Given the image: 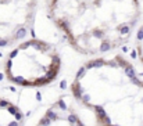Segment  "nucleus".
<instances>
[{
    "label": "nucleus",
    "instance_id": "obj_28",
    "mask_svg": "<svg viewBox=\"0 0 143 126\" xmlns=\"http://www.w3.org/2000/svg\"><path fill=\"white\" fill-rule=\"evenodd\" d=\"M131 57H132V58H136V57H138V54H136V51H135V50L131 53Z\"/></svg>",
    "mask_w": 143,
    "mask_h": 126
},
{
    "label": "nucleus",
    "instance_id": "obj_1",
    "mask_svg": "<svg viewBox=\"0 0 143 126\" xmlns=\"http://www.w3.org/2000/svg\"><path fill=\"white\" fill-rule=\"evenodd\" d=\"M71 90H72V94L75 96V98H78V100H81V98H82V96H83V89L81 87V85H78V80L72 85Z\"/></svg>",
    "mask_w": 143,
    "mask_h": 126
},
{
    "label": "nucleus",
    "instance_id": "obj_30",
    "mask_svg": "<svg viewBox=\"0 0 143 126\" xmlns=\"http://www.w3.org/2000/svg\"><path fill=\"white\" fill-rule=\"evenodd\" d=\"M3 78H4V76H3V74H0V80H3Z\"/></svg>",
    "mask_w": 143,
    "mask_h": 126
},
{
    "label": "nucleus",
    "instance_id": "obj_7",
    "mask_svg": "<svg viewBox=\"0 0 143 126\" xmlns=\"http://www.w3.org/2000/svg\"><path fill=\"white\" fill-rule=\"evenodd\" d=\"M124 72H125V75H127L128 78H134V76H136V72H135V68L132 67V65H128L124 68Z\"/></svg>",
    "mask_w": 143,
    "mask_h": 126
},
{
    "label": "nucleus",
    "instance_id": "obj_5",
    "mask_svg": "<svg viewBox=\"0 0 143 126\" xmlns=\"http://www.w3.org/2000/svg\"><path fill=\"white\" fill-rule=\"evenodd\" d=\"M8 79L15 82V83H18V85H22V86H31V82H26L22 76H10Z\"/></svg>",
    "mask_w": 143,
    "mask_h": 126
},
{
    "label": "nucleus",
    "instance_id": "obj_6",
    "mask_svg": "<svg viewBox=\"0 0 143 126\" xmlns=\"http://www.w3.org/2000/svg\"><path fill=\"white\" fill-rule=\"evenodd\" d=\"M93 108H94V111H96V115H97V118L100 119H103V118H106L107 115H106V111H104V108L101 107V105H93Z\"/></svg>",
    "mask_w": 143,
    "mask_h": 126
},
{
    "label": "nucleus",
    "instance_id": "obj_17",
    "mask_svg": "<svg viewBox=\"0 0 143 126\" xmlns=\"http://www.w3.org/2000/svg\"><path fill=\"white\" fill-rule=\"evenodd\" d=\"M57 107H59L60 110H63V111H65V110H67V104L64 103V100H63V98H60V100L57 101Z\"/></svg>",
    "mask_w": 143,
    "mask_h": 126
},
{
    "label": "nucleus",
    "instance_id": "obj_29",
    "mask_svg": "<svg viewBox=\"0 0 143 126\" xmlns=\"http://www.w3.org/2000/svg\"><path fill=\"white\" fill-rule=\"evenodd\" d=\"M36 100H38V101L42 100V97H40V93H36Z\"/></svg>",
    "mask_w": 143,
    "mask_h": 126
},
{
    "label": "nucleus",
    "instance_id": "obj_31",
    "mask_svg": "<svg viewBox=\"0 0 143 126\" xmlns=\"http://www.w3.org/2000/svg\"><path fill=\"white\" fill-rule=\"evenodd\" d=\"M111 126H118V125H111Z\"/></svg>",
    "mask_w": 143,
    "mask_h": 126
},
{
    "label": "nucleus",
    "instance_id": "obj_12",
    "mask_svg": "<svg viewBox=\"0 0 143 126\" xmlns=\"http://www.w3.org/2000/svg\"><path fill=\"white\" fill-rule=\"evenodd\" d=\"M78 119H79V118H78L75 114H70V115H68V117H67V121H68V123H71V125H75L77 122H78Z\"/></svg>",
    "mask_w": 143,
    "mask_h": 126
},
{
    "label": "nucleus",
    "instance_id": "obj_15",
    "mask_svg": "<svg viewBox=\"0 0 143 126\" xmlns=\"http://www.w3.org/2000/svg\"><path fill=\"white\" fill-rule=\"evenodd\" d=\"M81 101H82L85 105H90V94H83Z\"/></svg>",
    "mask_w": 143,
    "mask_h": 126
},
{
    "label": "nucleus",
    "instance_id": "obj_10",
    "mask_svg": "<svg viewBox=\"0 0 143 126\" xmlns=\"http://www.w3.org/2000/svg\"><path fill=\"white\" fill-rule=\"evenodd\" d=\"M46 117L52 119V122L59 119V115H57V112H54L53 110H47V111H46Z\"/></svg>",
    "mask_w": 143,
    "mask_h": 126
},
{
    "label": "nucleus",
    "instance_id": "obj_2",
    "mask_svg": "<svg viewBox=\"0 0 143 126\" xmlns=\"http://www.w3.org/2000/svg\"><path fill=\"white\" fill-rule=\"evenodd\" d=\"M50 82H52V80H50L49 78H47L46 75H45V76H40L39 79L31 82V86H46L47 83H50Z\"/></svg>",
    "mask_w": 143,
    "mask_h": 126
},
{
    "label": "nucleus",
    "instance_id": "obj_11",
    "mask_svg": "<svg viewBox=\"0 0 143 126\" xmlns=\"http://www.w3.org/2000/svg\"><path fill=\"white\" fill-rule=\"evenodd\" d=\"M50 123H52V119L47 118L46 115H45V117H43V118L39 121V125H38V126H49Z\"/></svg>",
    "mask_w": 143,
    "mask_h": 126
},
{
    "label": "nucleus",
    "instance_id": "obj_16",
    "mask_svg": "<svg viewBox=\"0 0 143 126\" xmlns=\"http://www.w3.org/2000/svg\"><path fill=\"white\" fill-rule=\"evenodd\" d=\"M92 35H93L94 37H97V39H101V37L104 36V32H103V30L96 29V30H93V32H92Z\"/></svg>",
    "mask_w": 143,
    "mask_h": 126
},
{
    "label": "nucleus",
    "instance_id": "obj_14",
    "mask_svg": "<svg viewBox=\"0 0 143 126\" xmlns=\"http://www.w3.org/2000/svg\"><path fill=\"white\" fill-rule=\"evenodd\" d=\"M115 61H117V62H118V65H121L122 68H125V67L128 65V61H125V60L122 58L121 56H117V57H115Z\"/></svg>",
    "mask_w": 143,
    "mask_h": 126
},
{
    "label": "nucleus",
    "instance_id": "obj_19",
    "mask_svg": "<svg viewBox=\"0 0 143 126\" xmlns=\"http://www.w3.org/2000/svg\"><path fill=\"white\" fill-rule=\"evenodd\" d=\"M101 125H103V126H111V125H113V123H111L110 117H106V118L101 119Z\"/></svg>",
    "mask_w": 143,
    "mask_h": 126
},
{
    "label": "nucleus",
    "instance_id": "obj_21",
    "mask_svg": "<svg viewBox=\"0 0 143 126\" xmlns=\"http://www.w3.org/2000/svg\"><path fill=\"white\" fill-rule=\"evenodd\" d=\"M10 105V103L7 100H2V98H0V108H7Z\"/></svg>",
    "mask_w": 143,
    "mask_h": 126
},
{
    "label": "nucleus",
    "instance_id": "obj_26",
    "mask_svg": "<svg viewBox=\"0 0 143 126\" xmlns=\"http://www.w3.org/2000/svg\"><path fill=\"white\" fill-rule=\"evenodd\" d=\"M60 87H61V89H67V80H65V79H63V80H61Z\"/></svg>",
    "mask_w": 143,
    "mask_h": 126
},
{
    "label": "nucleus",
    "instance_id": "obj_20",
    "mask_svg": "<svg viewBox=\"0 0 143 126\" xmlns=\"http://www.w3.org/2000/svg\"><path fill=\"white\" fill-rule=\"evenodd\" d=\"M136 39H138L139 42H140V40H143V26L138 30V33H136Z\"/></svg>",
    "mask_w": 143,
    "mask_h": 126
},
{
    "label": "nucleus",
    "instance_id": "obj_27",
    "mask_svg": "<svg viewBox=\"0 0 143 126\" xmlns=\"http://www.w3.org/2000/svg\"><path fill=\"white\" fill-rule=\"evenodd\" d=\"M8 126H20V123H18V121H13L8 123Z\"/></svg>",
    "mask_w": 143,
    "mask_h": 126
},
{
    "label": "nucleus",
    "instance_id": "obj_18",
    "mask_svg": "<svg viewBox=\"0 0 143 126\" xmlns=\"http://www.w3.org/2000/svg\"><path fill=\"white\" fill-rule=\"evenodd\" d=\"M7 111H8L11 115H15L17 112H18V108H17L15 105H8V107H7Z\"/></svg>",
    "mask_w": 143,
    "mask_h": 126
},
{
    "label": "nucleus",
    "instance_id": "obj_8",
    "mask_svg": "<svg viewBox=\"0 0 143 126\" xmlns=\"http://www.w3.org/2000/svg\"><path fill=\"white\" fill-rule=\"evenodd\" d=\"M111 47H113V46H111L110 42H101L100 49H99V50H100L101 53H106V51H108V50H111Z\"/></svg>",
    "mask_w": 143,
    "mask_h": 126
},
{
    "label": "nucleus",
    "instance_id": "obj_3",
    "mask_svg": "<svg viewBox=\"0 0 143 126\" xmlns=\"http://www.w3.org/2000/svg\"><path fill=\"white\" fill-rule=\"evenodd\" d=\"M26 33H28L26 28H25V26H21V28H18V29L15 30V33H14V36H13V39L21 40V39H24V37L26 36Z\"/></svg>",
    "mask_w": 143,
    "mask_h": 126
},
{
    "label": "nucleus",
    "instance_id": "obj_24",
    "mask_svg": "<svg viewBox=\"0 0 143 126\" xmlns=\"http://www.w3.org/2000/svg\"><path fill=\"white\" fill-rule=\"evenodd\" d=\"M18 50H20V49H15V50H13V51H11V53H10L8 58H11V60H13V58H14V57L17 56V54H18Z\"/></svg>",
    "mask_w": 143,
    "mask_h": 126
},
{
    "label": "nucleus",
    "instance_id": "obj_22",
    "mask_svg": "<svg viewBox=\"0 0 143 126\" xmlns=\"http://www.w3.org/2000/svg\"><path fill=\"white\" fill-rule=\"evenodd\" d=\"M131 80H132V83H135V85H138V86H143V83L140 80L138 79L136 76H134V78H131Z\"/></svg>",
    "mask_w": 143,
    "mask_h": 126
},
{
    "label": "nucleus",
    "instance_id": "obj_23",
    "mask_svg": "<svg viewBox=\"0 0 143 126\" xmlns=\"http://www.w3.org/2000/svg\"><path fill=\"white\" fill-rule=\"evenodd\" d=\"M8 46V40L7 39H0V47H6Z\"/></svg>",
    "mask_w": 143,
    "mask_h": 126
},
{
    "label": "nucleus",
    "instance_id": "obj_9",
    "mask_svg": "<svg viewBox=\"0 0 143 126\" xmlns=\"http://www.w3.org/2000/svg\"><path fill=\"white\" fill-rule=\"evenodd\" d=\"M129 32H131V26H129V24H125V25H121L120 26V33L121 35H129Z\"/></svg>",
    "mask_w": 143,
    "mask_h": 126
},
{
    "label": "nucleus",
    "instance_id": "obj_13",
    "mask_svg": "<svg viewBox=\"0 0 143 126\" xmlns=\"http://www.w3.org/2000/svg\"><path fill=\"white\" fill-rule=\"evenodd\" d=\"M86 67H81L79 69H78V72H77V80H79L81 78H83L85 76V74H86Z\"/></svg>",
    "mask_w": 143,
    "mask_h": 126
},
{
    "label": "nucleus",
    "instance_id": "obj_25",
    "mask_svg": "<svg viewBox=\"0 0 143 126\" xmlns=\"http://www.w3.org/2000/svg\"><path fill=\"white\" fill-rule=\"evenodd\" d=\"M14 118H15V121H18V122H20V121H21V119H22V114L18 111V112H17V114L14 115Z\"/></svg>",
    "mask_w": 143,
    "mask_h": 126
},
{
    "label": "nucleus",
    "instance_id": "obj_4",
    "mask_svg": "<svg viewBox=\"0 0 143 126\" xmlns=\"http://www.w3.org/2000/svg\"><path fill=\"white\" fill-rule=\"evenodd\" d=\"M59 69H60V68H57V67H54V65H50V68L46 71V76L49 78L50 80H53L54 78L57 76V74H59Z\"/></svg>",
    "mask_w": 143,
    "mask_h": 126
}]
</instances>
